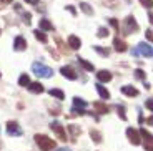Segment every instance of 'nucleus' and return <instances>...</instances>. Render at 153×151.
Returning a JSON list of instances; mask_svg holds the SVG:
<instances>
[{"label": "nucleus", "instance_id": "1", "mask_svg": "<svg viewBox=\"0 0 153 151\" xmlns=\"http://www.w3.org/2000/svg\"><path fill=\"white\" fill-rule=\"evenodd\" d=\"M35 143L42 151H52L55 148V141L47 135H35Z\"/></svg>", "mask_w": 153, "mask_h": 151}, {"label": "nucleus", "instance_id": "2", "mask_svg": "<svg viewBox=\"0 0 153 151\" xmlns=\"http://www.w3.org/2000/svg\"><path fill=\"white\" fill-rule=\"evenodd\" d=\"M32 70H33V73L37 76H40V78H50V76L53 75V70L50 67H47V65L40 63V61H35V63L32 65Z\"/></svg>", "mask_w": 153, "mask_h": 151}, {"label": "nucleus", "instance_id": "3", "mask_svg": "<svg viewBox=\"0 0 153 151\" xmlns=\"http://www.w3.org/2000/svg\"><path fill=\"white\" fill-rule=\"evenodd\" d=\"M138 23H137V20H135V17H126V20H125V27H123V30L126 32V35L128 33H133V32H138Z\"/></svg>", "mask_w": 153, "mask_h": 151}, {"label": "nucleus", "instance_id": "4", "mask_svg": "<svg viewBox=\"0 0 153 151\" xmlns=\"http://www.w3.org/2000/svg\"><path fill=\"white\" fill-rule=\"evenodd\" d=\"M126 136H128V140H130L131 144L138 146V144H142V136H140V131L135 128H128L126 130Z\"/></svg>", "mask_w": 153, "mask_h": 151}, {"label": "nucleus", "instance_id": "5", "mask_svg": "<svg viewBox=\"0 0 153 151\" xmlns=\"http://www.w3.org/2000/svg\"><path fill=\"white\" fill-rule=\"evenodd\" d=\"M137 50L140 55H143V57H148V58H153V47H150L146 42H140L137 45Z\"/></svg>", "mask_w": 153, "mask_h": 151}, {"label": "nucleus", "instance_id": "6", "mask_svg": "<svg viewBox=\"0 0 153 151\" xmlns=\"http://www.w3.org/2000/svg\"><path fill=\"white\" fill-rule=\"evenodd\" d=\"M50 128L55 131V135L60 138L62 141H67V133H65V130H63V126L58 123V121H52V125H50Z\"/></svg>", "mask_w": 153, "mask_h": 151}, {"label": "nucleus", "instance_id": "7", "mask_svg": "<svg viewBox=\"0 0 153 151\" xmlns=\"http://www.w3.org/2000/svg\"><path fill=\"white\" fill-rule=\"evenodd\" d=\"M7 133L10 136H20L22 135V130L19 128V123H17V121H8L7 123Z\"/></svg>", "mask_w": 153, "mask_h": 151}, {"label": "nucleus", "instance_id": "8", "mask_svg": "<svg viewBox=\"0 0 153 151\" xmlns=\"http://www.w3.org/2000/svg\"><path fill=\"white\" fill-rule=\"evenodd\" d=\"M60 73L65 76V78H68V80H76V78H78L76 72L73 70L72 67H62V68H60Z\"/></svg>", "mask_w": 153, "mask_h": 151}, {"label": "nucleus", "instance_id": "9", "mask_svg": "<svg viewBox=\"0 0 153 151\" xmlns=\"http://www.w3.org/2000/svg\"><path fill=\"white\" fill-rule=\"evenodd\" d=\"M25 48H27V42H25V38H23V37H17L15 40H13V50H17V52H23Z\"/></svg>", "mask_w": 153, "mask_h": 151}, {"label": "nucleus", "instance_id": "10", "mask_svg": "<svg viewBox=\"0 0 153 151\" xmlns=\"http://www.w3.org/2000/svg\"><path fill=\"white\" fill-rule=\"evenodd\" d=\"M97 78H98L100 83H108L111 80V73L108 72V70H100V72L97 73Z\"/></svg>", "mask_w": 153, "mask_h": 151}, {"label": "nucleus", "instance_id": "11", "mask_svg": "<svg viewBox=\"0 0 153 151\" xmlns=\"http://www.w3.org/2000/svg\"><path fill=\"white\" fill-rule=\"evenodd\" d=\"M68 47L72 50H78L82 47V40L76 37V35H70L68 37Z\"/></svg>", "mask_w": 153, "mask_h": 151}, {"label": "nucleus", "instance_id": "12", "mask_svg": "<svg viewBox=\"0 0 153 151\" xmlns=\"http://www.w3.org/2000/svg\"><path fill=\"white\" fill-rule=\"evenodd\" d=\"M113 47H115V50H117V52H120V53L126 52V43L123 42L120 37H115L113 38Z\"/></svg>", "mask_w": 153, "mask_h": 151}, {"label": "nucleus", "instance_id": "13", "mask_svg": "<svg viewBox=\"0 0 153 151\" xmlns=\"http://www.w3.org/2000/svg\"><path fill=\"white\" fill-rule=\"evenodd\" d=\"M122 93L126 95V96H138L140 91H138L135 87H131V85H125V87H122Z\"/></svg>", "mask_w": 153, "mask_h": 151}, {"label": "nucleus", "instance_id": "14", "mask_svg": "<svg viewBox=\"0 0 153 151\" xmlns=\"http://www.w3.org/2000/svg\"><path fill=\"white\" fill-rule=\"evenodd\" d=\"M95 87H97V91H98V95H100V98H102V100H108V98H110V91L100 83V81L95 85Z\"/></svg>", "mask_w": 153, "mask_h": 151}, {"label": "nucleus", "instance_id": "15", "mask_svg": "<svg viewBox=\"0 0 153 151\" xmlns=\"http://www.w3.org/2000/svg\"><path fill=\"white\" fill-rule=\"evenodd\" d=\"M27 88L32 91V93H35V95H38V93H43V85L40 83V81H33V83L30 81V85H28Z\"/></svg>", "mask_w": 153, "mask_h": 151}, {"label": "nucleus", "instance_id": "16", "mask_svg": "<svg viewBox=\"0 0 153 151\" xmlns=\"http://www.w3.org/2000/svg\"><path fill=\"white\" fill-rule=\"evenodd\" d=\"M13 7H15V10L19 12L20 15H22L23 22L27 23V25H30V20H32V15H30V13H28V12H23V10H22V7H20L19 4H15V5H13Z\"/></svg>", "mask_w": 153, "mask_h": 151}, {"label": "nucleus", "instance_id": "17", "mask_svg": "<svg viewBox=\"0 0 153 151\" xmlns=\"http://www.w3.org/2000/svg\"><path fill=\"white\" fill-rule=\"evenodd\" d=\"M140 136H142V140H145V143H153V135L150 131H146V128H140Z\"/></svg>", "mask_w": 153, "mask_h": 151}, {"label": "nucleus", "instance_id": "18", "mask_svg": "<svg viewBox=\"0 0 153 151\" xmlns=\"http://www.w3.org/2000/svg\"><path fill=\"white\" fill-rule=\"evenodd\" d=\"M93 108H95L100 115H107L108 113V106L105 105V103H102V101H95L93 103Z\"/></svg>", "mask_w": 153, "mask_h": 151}, {"label": "nucleus", "instance_id": "19", "mask_svg": "<svg viewBox=\"0 0 153 151\" xmlns=\"http://www.w3.org/2000/svg\"><path fill=\"white\" fill-rule=\"evenodd\" d=\"M48 93H50V96H53V98H57V100H63V98H65V93H63L62 90H58V88H52Z\"/></svg>", "mask_w": 153, "mask_h": 151}, {"label": "nucleus", "instance_id": "20", "mask_svg": "<svg viewBox=\"0 0 153 151\" xmlns=\"http://www.w3.org/2000/svg\"><path fill=\"white\" fill-rule=\"evenodd\" d=\"M76 60H78V63L82 65V67L85 68V70H87V72H93V63H90V61H87L85 60V58H76Z\"/></svg>", "mask_w": 153, "mask_h": 151}, {"label": "nucleus", "instance_id": "21", "mask_svg": "<svg viewBox=\"0 0 153 151\" xmlns=\"http://www.w3.org/2000/svg\"><path fill=\"white\" fill-rule=\"evenodd\" d=\"M19 85H20V87H23V88H27L28 85H30V76H28L27 73H23V75L19 78Z\"/></svg>", "mask_w": 153, "mask_h": 151}, {"label": "nucleus", "instance_id": "22", "mask_svg": "<svg viewBox=\"0 0 153 151\" xmlns=\"http://www.w3.org/2000/svg\"><path fill=\"white\" fill-rule=\"evenodd\" d=\"M40 28L45 30V32H48V30H53V25H52L47 19H42V20H40Z\"/></svg>", "mask_w": 153, "mask_h": 151}, {"label": "nucleus", "instance_id": "23", "mask_svg": "<svg viewBox=\"0 0 153 151\" xmlns=\"http://www.w3.org/2000/svg\"><path fill=\"white\" fill-rule=\"evenodd\" d=\"M90 136H92V140L95 141V143H102V133L100 131H97V130H90Z\"/></svg>", "mask_w": 153, "mask_h": 151}, {"label": "nucleus", "instance_id": "24", "mask_svg": "<svg viewBox=\"0 0 153 151\" xmlns=\"http://www.w3.org/2000/svg\"><path fill=\"white\" fill-rule=\"evenodd\" d=\"M80 10L83 12V13H87V15H93V8L90 7L88 4H85V2H82V4H80Z\"/></svg>", "mask_w": 153, "mask_h": 151}, {"label": "nucleus", "instance_id": "25", "mask_svg": "<svg viewBox=\"0 0 153 151\" xmlns=\"http://www.w3.org/2000/svg\"><path fill=\"white\" fill-rule=\"evenodd\" d=\"M73 105H75L76 108H87L88 103L85 101V100H82V98H78V96H75V98H73Z\"/></svg>", "mask_w": 153, "mask_h": 151}, {"label": "nucleus", "instance_id": "26", "mask_svg": "<svg viewBox=\"0 0 153 151\" xmlns=\"http://www.w3.org/2000/svg\"><path fill=\"white\" fill-rule=\"evenodd\" d=\"M93 50L98 52L102 57H108V55H110V50H108V48H102L100 45H93Z\"/></svg>", "mask_w": 153, "mask_h": 151}, {"label": "nucleus", "instance_id": "27", "mask_svg": "<svg viewBox=\"0 0 153 151\" xmlns=\"http://www.w3.org/2000/svg\"><path fill=\"white\" fill-rule=\"evenodd\" d=\"M33 35H35V38H37V40H40V42H43V43L47 42V35L43 33V32H40V30H35V32H33Z\"/></svg>", "mask_w": 153, "mask_h": 151}, {"label": "nucleus", "instance_id": "28", "mask_svg": "<svg viewBox=\"0 0 153 151\" xmlns=\"http://www.w3.org/2000/svg\"><path fill=\"white\" fill-rule=\"evenodd\" d=\"M97 37H98V38H105V37H108V28H105V27H100L98 32H97Z\"/></svg>", "mask_w": 153, "mask_h": 151}, {"label": "nucleus", "instance_id": "29", "mask_svg": "<svg viewBox=\"0 0 153 151\" xmlns=\"http://www.w3.org/2000/svg\"><path fill=\"white\" fill-rule=\"evenodd\" d=\"M68 130H70V133H72V136H73V141H75V138L78 136V133H80V130L76 128L75 125H70V126H68Z\"/></svg>", "mask_w": 153, "mask_h": 151}, {"label": "nucleus", "instance_id": "30", "mask_svg": "<svg viewBox=\"0 0 153 151\" xmlns=\"http://www.w3.org/2000/svg\"><path fill=\"white\" fill-rule=\"evenodd\" d=\"M135 76H137L138 80H145V72L138 68V70H135Z\"/></svg>", "mask_w": 153, "mask_h": 151}, {"label": "nucleus", "instance_id": "31", "mask_svg": "<svg viewBox=\"0 0 153 151\" xmlns=\"http://www.w3.org/2000/svg\"><path fill=\"white\" fill-rule=\"evenodd\" d=\"M118 116L122 118L123 121L126 120V115H125V108H123V106H118Z\"/></svg>", "mask_w": 153, "mask_h": 151}, {"label": "nucleus", "instance_id": "32", "mask_svg": "<svg viewBox=\"0 0 153 151\" xmlns=\"http://www.w3.org/2000/svg\"><path fill=\"white\" fill-rule=\"evenodd\" d=\"M145 35H146V40L153 43V30H152V28H148V30L145 32Z\"/></svg>", "mask_w": 153, "mask_h": 151}, {"label": "nucleus", "instance_id": "33", "mask_svg": "<svg viewBox=\"0 0 153 151\" xmlns=\"http://www.w3.org/2000/svg\"><path fill=\"white\" fill-rule=\"evenodd\" d=\"M142 2V5L143 7H146V8H152L153 7V0H140Z\"/></svg>", "mask_w": 153, "mask_h": 151}, {"label": "nucleus", "instance_id": "34", "mask_svg": "<svg viewBox=\"0 0 153 151\" xmlns=\"http://www.w3.org/2000/svg\"><path fill=\"white\" fill-rule=\"evenodd\" d=\"M145 106L150 110V111H153V98H150V100H146L145 101Z\"/></svg>", "mask_w": 153, "mask_h": 151}, {"label": "nucleus", "instance_id": "35", "mask_svg": "<svg viewBox=\"0 0 153 151\" xmlns=\"http://www.w3.org/2000/svg\"><path fill=\"white\" fill-rule=\"evenodd\" d=\"M110 23H111V27L117 28V30H120V25H118V22H117V19H110Z\"/></svg>", "mask_w": 153, "mask_h": 151}, {"label": "nucleus", "instance_id": "36", "mask_svg": "<svg viewBox=\"0 0 153 151\" xmlns=\"http://www.w3.org/2000/svg\"><path fill=\"white\" fill-rule=\"evenodd\" d=\"M143 148H145V151H153V143H145Z\"/></svg>", "mask_w": 153, "mask_h": 151}, {"label": "nucleus", "instance_id": "37", "mask_svg": "<svg viewBox=\"0 0 153 151\" xmlns=\"http://www.w3.org/2000/svg\"><path fill=\"white\" fill-rule=\"evenodd\" d=\"M67 10H68L70 13H72V15H76V10L73 8V5H68V7H67Z\"/></svg>", "mask_w": 153, "mask_h": 151}, {"label": "nucleus", "instance_id": "38", "mask_svg": "<svg viewBox=\"0 0 153 151\" xmlns=\"http://www.w3.org/2000/svg\"><path fill=\"white\" fill-rule=\"evenodd\" d=\"M146 125L153 126V116H148V118H146Z\"/></svg>", "mask_w": 153, "mask_h": 151}, {"label": "nucleus", "instance_id": "39", "mask_svg": "<svg viewBox=\"0 0 153 151\" xmlns=\"http://www.w3.org/2000/svg\"><path fill=\"white\" fill-rule=\"evenodd\" d=\"M27 4H32V5H38V0H25Z\"/></svg>", "mask_w": 153, "mask_h": 151}, {"label": "nucleus", "instance_id": "40", "mask_svg": "<svg viewBox=\"0 0 153 151\" xmlns=\"http://www.w3.org/2000/svg\"><path fill=\"white\" fill-rule=\"evenodd\" d=\"M148 19H150V22L153 23V12H148Z\"/></svg>", "mask_w": 153, "mask_h": 151}, {"label": "nucleus", "instance_id": "41", "mask_svg": "<svg viewBox=\"0 0 153 151\" xmlns=\"http://www.w3.org/2000/svg\"><path fill=\"white\" fill-rule=\"evenodd\" d=\"M55 151H72L70 148H58V150H55Z\"/></svg>", "mask_w": 153, "mask_h": 151}, {"label": "nucleus", "instance_id": "42", "mask_svg": "<svg viewBox=\"0 0 153 151\" xmlns=\"http://www.w3.org/2000/svg\"><path fill=\"white\" fill-rule=\"evenodd\" d=\"M0 2H4V4H10L12 0H0Z\"/></svg>", "mask_w": 153, "mask_h": 151}, {"label": "nucleus", "instance_id": "43", "mask_svg": "<svg viewBox=\"0 0 153 151\" xmlns=\"http://www.w3.org/2000/svg\"><path fill=\"white\" fill-rule=\"evenodd\" d=\"M0 76H2V73H0Z\"/></svg>", "mask_w": 153, "mask_h": 151}]
</instances>
